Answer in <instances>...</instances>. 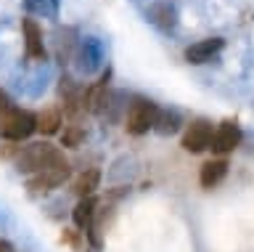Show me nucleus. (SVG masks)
<instances>
[{"instance_id":"2eb2a0df","label":"nucleus","mask_w":254,"mask_h":252,"mask_svg":"<svg viewBox=\"0 0 254 252\" xmlns=\"http://www.w3.org/2000/svg\"><path fill=\"white\" fill-rule=\"evenodd\" d=\"M183 114L178 112V109H162L159 112V120H156V133L159 136H175V133H180V128H183Z\"/></svg>"},{"instance_id":"f257e3e1","label":"nucleus","mask_w":254,"mask_h":252,"mask_svg":"<svg viewBox=\"0 0 254 252\" xmlns=\"http://www.w3.org/2000/svg\"><path fill=\"white\" fill-rule=\"evenodd\" d=\"M66 162V157L59 146L48 144V141H32L27 146H19L13 154V168L21 175H37L48 168H56V165Z\"/></svg>"},{"instance_id":"9d476101","label":"nucleus","mask_w":254,"mask_h":252,"mask_svg":"<svg viewBox=\"0 0 254 252\" xmlns=\"http://www.w3.org/2000/svg\"><path fill=\"white\" fill-rule=\"evenodd\" d=\"M222 48H225V40L222 37H204V40H196V43H190L188 48H186V61L188 64H209L212 59H217Z\"/></svg>"},{"instance_id":"7ed1b4c3","label":"nucleus","mask_w":254,"mask_h":252,"mask_svg":"<svg viewBox=\"0 0 254 252\" xmlns=\"http://www.w3.org/2000/svg\"><path fill=\"white\" fill-rule=\"evenodd\" d=\"M159 112H162V106L156 101H151L146 96H132L130 104H127V112H125V130L135 138L146 136L148 130L156 128Z\"/></svg>"},{"instance_id":"6e6552de","label":"nucleus","mask_w":254,"mask_h":252,"mask_svg":"<svg viewBox=\"0 0 254 252\" xmlns=\"http://www.w3.org/2000/svg\"><path fill=\"white\" fill-rule=\"evenodd\" d=\"M244 141V130L236 120H225L220 125H214V136H212V146L209 152L217 154V157H225V154H233Z\"/></svg>"},{"instance_id":"39448f33","label":"nucleus","mask_w":254,"mask_h":252,"mask_svg":"<svg viewBox=\"0 0 254 252\" xmlns=\"http://www.w3.org/2000/svg\"><path fill=\"white\" fill-rule=\"evenodd\" d=\"M74 67L79 75L90 77L95 72H101L103 61H106V51H103V43L98 37H79L77 51H74Z\"/></svg>"},{"instance_id":"0eeeda50","label":"nucleus","mask_w":254,"mask_h":252,"mask_svg":"<svg viewBox=\"0 0 254 252\" xmlns=\"http://www.w3.org/2000/svg\"><path fill=\"white\" fill-rule=\"evenodd\" d=\"M69 178H71V165L66 160L61 165H56V168H48L43 172H37V175H29L27 178V188H29V194H48V191L61 188Z\"/></svg>"},{"instance_id":"a211bd4d","label":"nucleus","mask_w":254,"mask_h":252,"mask_svg":"<svg viewBox=\"0 0 254 252\" xmlns=\"http://www.w3.org/2000/svg\"><path fill=\"white\" fill-rule=\"evenodd\" d=\"M125 168H135V160H132V157H127V154L119 157V160L106 170V180H109V183H117V186L119 183H127L132 175H130V172H125Z\"/></svg>"},{"instance_id":"dca6fc26","label":"nucleus","mask_w":254,"mask_h":252,"mask_svg":"<svg viewBox=\"0 0 254 252\" xmlns=\"http://www.w3.org/2000/svg\"><path fill=\"white\" fill-rule=\"evenodd\" d=\"M61 0H24V11L40 19H59Z\"/></svg>"},{"instance_id":"f03ea898","label":"nucleus","mask_w":254,"mask_h":252,"mask_svg":"<svg viewBox=\"0 0 254 252\" xmlns=\"http://www.w3.org/2000/svg\"><path fill=\"white\" fill-rule=\"evenodd\" d=\"M37 133V114L21 106L0 109V138L8 144H21Z\"/></svg>"},{"instance_id":"20e7f679","label":"nucleus","mask_w":254,"mask_h":252,"mask_svg":"<svg viewBox=\"0 0 254 252\" xmlns=\"http://www.w3.org/2000/svg\"><path fill=\"white\" fill-rule=\"evenodd\" d=\"M95 215H98V202L95 196H82L77 199V204L71 207V223L82 236H87L93 250L101 247V236H98V226H95Z\"/></svg>"},{"instance_id":"4468645a","label":"nucleus","mask_w":254,"mask_h":252,"mask_svg":"<svg viewBox=\"0 0 254 252\" xmlns=\"http://www.w3.org/2000/svg\"><path fill=\"white\" fill-rule=\"evenodd\" d=\"M64 130V112L61 109H45L37 114V133L43 136H59Z\"/></svg>"},{"instance_id":"f8f14e48","label":"nucleus","mask_w":254,"mask_h":252,"mask_svg":"<svg viewBox=\"0 0 254 252\" xmlns=\"http://www.w3.org/2000/svg\"><path fill=\"white\" fill-rule=\"evenodd\" d=\"M148 21L156 29H162V32L175 29V24H178V8H175V3H170V0H159V3H154L148 8Z\"/></svg>"},{"instance_id":"f3484780","label":"nucleus","mask_w":254,"mask_h":252,"mask_svg":"<svg viewBox=\"0 0 254 252\" xmlns=\"http://www.w3.org/2000/svg\"><path fill=\"white\" fill-rule=\"evenodd\" d=\"M59 136H61V146L64 149H79L87 141V133H85V128L79 122L64 125V130L59 133Z\"/></svg>"},{"instance_id":"ddd939ff","label":"nucleus","mask_w":254,"mask_h":252,"mask_svg":"<svg viewBox=\"0 0 254 252\" xmlns=\"http://www.w3.org/2000/svg\"><path fill=\"white\" fill-rule=\"evenodd\" d=\"M101 180H103L101 168H87V170H82V172L74 178V194L79 196V199H82V196H93V194L101 188Z\"/></svg>"},{"instance_id":"6ab92c4d","label":"nucleus","mask_w":254,"mask_h":252,"mask_svg":"<svg viewBox=\"0 0 254 252\" xmlns=\"http://www.w3.org/2000/svg\"><path fill=\"white\" fill-rule=\"evenodd\" d=\"M8 106H13V101H11V96L0 88V109H8Z\"/></svg>"},{"instance_id":"9b49d317","label":"nucleus","mask_w":254,"mask_h":252,"mask_svg":"<svg viewBox=\"0 0 254 252\" xmlns=\"http://www.w3.org/2000/svg\"><path fill=\"white\" fill-rule=\"evenodd\" d=\"M228 170L230 165L225 157H212V160H206L201 165V170H198V183H201V188H206V191H212V188H217L222 180L228 178Z\"/></svg>"},{"instance_id":"423d86ee","label":"nucleus","mask_w":254,"mask_h":252,"mask_svg":"<svg viewBox=\"0 0 254 252\" xmlns=\"http://www.w3.org/2000/svg\"><path fill=\"white\" fill-rule=\"evenodd\" d=\"M212 136H214V125L212 120L206 117H196L186 125L183 130V138H180V146L186 149L188 154H201L212 146Z\"/></svg>"},{"instance_id":"aec40b11","label":"nucleus","mask_w":254,"mask_h":252,"mask_svg":"<svg viewBox=\"0 0 254 252\" xmlns=\"http://www.w3.org/2000/svg\"><path fill=\"white\" fill-rule=\"evenodd\" d=\"M0 252H13V247L8 242H0Z\"/></svg>"},{"instance_id":"1a4fd4ad","label":"nucleus","mask_w":254,"mask_h":252,"mask_svg":"<svg viewBox=\"0 0 254 252\" xmlns=\"http://www.w3.org/2000/svg\"><path fill=\"white\" fill-rule=\"evenodd\" d=\"M21 40H24V56L29 61H45L48 59L43 27H40L32 16L21 19Z\"/></svg>"}]
</instances>
